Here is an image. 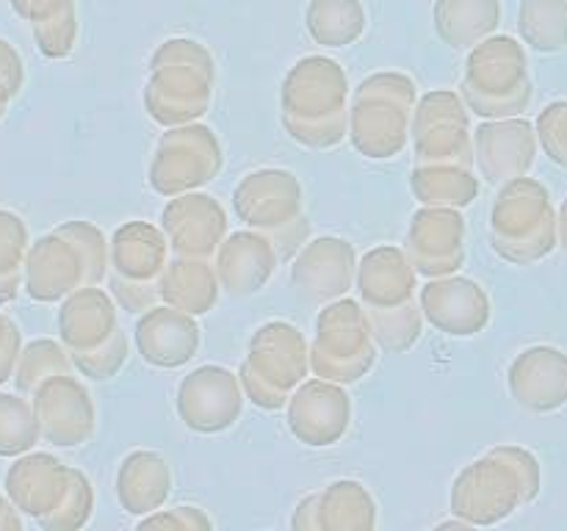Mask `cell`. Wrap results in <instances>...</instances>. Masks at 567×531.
<instances>
[{
	"label": "cell",
	"instance_id": "obj_4",
	"mask_svg": "<svg viewBox=\"0 0 567 531\" xmlns=\"http://www.w3.org/2000/svg\"><path fill=\"white\" fill-rule=\"evenodd\" d=\"M216 66L208 50L192 39H169L150 61L144 108L158 125H192L214 97Z\"/></svg>",
	"mask_w": 567,
	"mask_h": 531
},
{
	"label": "cell",
	"instance_id": "obj_10",
	"mask_svg": "<svg viewBox=\"0 0 567 531\" xmlns=\"http://www.w3.org/2000/svg\"><path fill=\"white\" fill-rule=\"evenodd\" d=\"M377 363V341L369 313L354 299H336L327 304L316 321L310 343V371L321 379L358 382Z\"/></svg>",
	"mask_w": 567,
	"mask_h": 531
},
{
	"label": "cell",
	"instance_id": "obj_50",
	"mask_svg": "<svg viewBox=\"0 0 567 531\" xmlns=\"http://www.w3.org/2000/svg\"><path fill=\"white\" fill-rule=\"evenodd\" d=\"M11 94H9V88L3 86V83H0V119H3L6 116V111H9V103H11Z\"/></svg>",
	"mask_w": 567,
	"mask_h": 531
},
{
	"label": "cell",
	"instance_id": "obj_41",
	"mask_svg": "<svg viewBox=\"0 0 567 531\" xmlns=\"http://www.w3.org/2000/svg\"><path fill=\"white\" fill-rule=\"evenodd\" d=\"M28 247V227L14 210L0 208V274H22Z\"/></svg>",
	"mask_w": 567,
	"mask_h": 531
},
{
	"label": "cell",
	"instance_id": "obj_1",
	"mask_svg": "<svg viewBox=\"0 0 567 531\" xmlns=\"http://www.w3.org/2000/svg\"><path fill=\"white\" fill-rule=\"evenodd\" d=\"M111 243L92 221H64L28 247L22 291L33 302L53 304L83 285H100L109 274Z\"/></svg>",
	"mask_w": 567,
	"mask_h": 531
},
{
	"label": "cell",
	"instance_id": "obj_38",
	"mask_svg": "<svg viewBox=\"0 0 567 531\" xmlns=\"http://www.w3.org/2000/svg\"><path fill=\"white\" fill-rule=\"evenodd\" d=\"M94 512V487L81 470H72V485L66 490L64 501L55 512H50L48 518L39 520V525L48 531H75L81 525L89 523Z\"/></svg>",
	"mask_w": 567,
	"mask_h": 531
},
{
	"label": "cell",
	"instance_id": "obj_15",
	"mask_svg": "<svg viewBox=\"0 0 567 531\" xmlns=\"http://www.w3.org/2000/svg\"><path fill=\"white\" fill-rule=\"evenodd\" d=\"M42 440L59 448H75L92 440L97 413L86 385L72 374H55L33 391Z\"/></svg>",
	"mask_w": 567,
	"mask_h": 531
},
{
	"label": "cell",
	"instance_id": "obj_43",
	"mask_svg": "<svg viewBox=\"0 0 567 531\" xmlns=\"http://www.w3.org/2000/svg\"><path fill=\"white\" fill-rule=\"evenodd\" d=\"M210 518L197 507H175L169 512H153L147 520L138 523V529H181V531H197L210 529Z\"/></svg>",
	"mask_w": 567,
	"mask_h": 531
},
{
	"label": "cell",
	"instance_id": "obj_42",
	"mask_svg": "<svg viewBox=\"0 0 567 531\" xmlns=\"http://www.w3.org/2000/svg\"><path fill=\"white\" fill-rule=\"evenodd\" d=\"M537 136L557 164L567 166V103H554L537 119Z\"/></svg>",
	"mask_w": 567,
	"mask_h": 531
},
{
	"label": "cell",
	"instance_id": "obj_9",
	"mask_svg": "<svg viewBox=\"0 0 567 531\" xmlns=\"http://www.w3.org/2000/svg\"><path fill=\"white\" fill-rule=\"evenodd\" d=\"M463 100L482 119L518 116L532 100V77L526 70L524 48L509 37L476 44L465 66Z\"/></svg>",
	"mask_w": 567,
	"mask_h": 531
},
{
	"label": "cell",
	"instance_id": "obj_48",
	"mask_svg": "<svg viewBox=\"0 0 567 531\" xmlns=\"http://www.w3.org/2000/svg\"><path fill=\"white\" fill-rule=\"evenodd\" d=\"M20 509L11 503V498L6 492H0V531H20L22 518Z\"/></svg>",
	"mask_w": 567,
	"mask_h": 531
},
{
	"label": "cell",
	"instance_id": "obj_49",
	"mask_svg": "<svg viewBox=\"0 0 567 531\" xmlns=\"http://www.w3.org/2000/svg\"><path fill=\"white\" fill-rule=\"evenodd\" d=\"M22 288V274H0V308L11 304Z\"/></svg>",
	"mask_w": 567,
	"mask_h": 531
},
{
	"label": "cell",
	"instance_id": "obj_30",
	"mask_svg": "<svg viewBox=\"0 0 567 531\" xmlns=\"http://www.w3.org/2000/svg\"><path fill=\"white\" fill-rule=\"evenodd\" d=\"M502 6L498 0H437L435 28L437 37L454 50L476 48L498 28Z\"/></svg>",
	"mask_w": 567,
	"mask_h": 531
},
{
	"label": "cell",
	"instance_id": "obj_45",
	"mask_svg": "<svg viewBox=\"0 0 567 531\" xmlns=\"http://www.w3.org/2000/svg\"><path fill=\"white\" fill-rule=\"evenodd\" d=\"M0 83L9 88L11 97H17L25 83V66H22L20 53L6 39H0Z\"/></svg>",
	"mask_w": 567,
	"mask_h": 531
},
{
	"label": "cell",
	"instance_id": "obj_37",
	"mask_svg": "<svg viewBox=\"0 0 567 531\" xmlns=\"http://www.w3.org/2000/svg\"><path fill=\"white\" fill-rule=\"evenodd\" d=\"M365 313H369L377 346L385 348V352H408L421 337V319H424V313H421L419 299H413L408 304H399V308L365 310Z\"/></svg>",
	"mask_w": 567,
	"mask_h": 531
},
{
	"label": "cell",
	"instance_id": "obj_33",
	"mask_svg": "<svg viewBox=\"0 0 567 531\" xmlns=\"http://www.w3.org/2000/svg\"><path fill=\"white\" fill-rule=\"evenodd\" d=\"M305 20L316 44L324 48H347L365 31V14L358 0H313Z\"/></svg>",
	"mask_w": 567,
	"mask_h": 531
},
{
	"label": "cell",
	"instance_id": "obj_34",
	"mask_svg": "<svg viewBox=\"0 0 567 531\" xmlns=\"http://www.w3.org/2000/svg\"><path fill=\"white\" fill-rule=\"evenodd\" d=\"M42 440L37 409L25 393H0V457L14 459Z\"/></svg>",
	"mask_w": 567,
	"mask_h": 531
},
{
	"label": "cell",
	"instance_id": "obj_6",
	"mask_svg": "<svg viewBox=\"0 0 567 531\" xmlns=\"http://www.w3.org/2000/svg\"><path fill=\"white\" fill-rule=\"evenodd\" d=\"M238 219L271 238L280 263L297 258L310 236V219L302 208V186L286 169H260L244 177L233 191Z\"/></svg>",
	"mask_w": 567,
	"mask_h": 531
},
{
	"label": "cell",
	"instance_id": "obj_27",
	"mask_svg": "<svg viewBox=\"0 0 567 531\" xmlns=\"http://www.w3.org/2000/svg\"><path fill=\"white\" fill-rule=\"evenodd\" d=\"M415 271L408 252L391 247H377L360 260L358 266V293L365 310H388L408 304L415 299Z\"/></svg>",
	"mask_w": 567,
	"mask_h": 531
},
{
	"label": "cell",
	"instance_id": "obj_22",
	"mask_svg": "<svg viewBox=\"0 0 567 531\" xmlns=\"http://www.w3.org/2000/svg\"><path fill=\"white\" fill-rule=\"evenodd\" d=\"M535 127L526 119H485L474 133V158L487 183L524 177L535 164Z\"/></svg>",
	"mask_w": 567,
	"mask_h": 531
},
{
	"label": "cell",
	"instance_id": "obj_13",
	"mask_svg": "<svg viewBox=\"0 0 567 531\" xmlns=\"http://www.w3.org/2000/svg\"><path fill=\"white\" fill-rule=\"evenodd\" d=\"M415 166H463L471 169L474 158V138L468 127V105L463 94L435 88L419 100L413 114Z\"/></svg>",
	"mask_w": 567,
	"mask_h": 531
},
{
	"label": "cell",
	"instance_id": "obj_19",
	"mask_svg": "<svg viewBox=\"0 0 567 531\" xmlns=\"http://www.w3.org/2000/svg\"><path fill=\"white\" fill-rule=\"evenodd\" d=\"M424 319L435 330L454 337H471L491 324V299L480 282L468 277H435L419 293Z\"/></svg>",
	"mask_w": 567,
	"mask_h": 531
},
{
	"label": "cell",
	"instance_id": "obj_31",
	"mask_svg": "<svg viewBox=\"0 0 567 531\" xmlns=\"http://www.w3.org/2000/svg\"><path fill=\"white\" fill-rule=\"evenodd\" d=\"M319 529L369 531L377 525V503L360 481L341 479L319 492Z\"/></svg>",
	"mask_w": 567,
	"mask_h": 531
},
{
	"label": "cell",
	"instance_id": "obj_47",
	"mask_svg": "<svg viewBox=\"0 0 567 531\" xmlns=\"http://www.w3.org/2000/svg\"><path fill=\"white\" fill-rule=\"evenodd\" d=\"M319 492H313V496L302 498L297 507V512H293V520L291 525L297 531H316L319 529Z\"/></svg>",
	"mask_w": 567,
	"mask_h": 531
},
{
	"label": "cell",
	"instance_id": "obj_12",
	"mask_svg": "<svg viewBox=\"0 0 567 531\" xmlns=\"http://www.w3.org/2000/svg\"><path fill=\"white\" fill-rule=\"evenodd\" d=\"M221 169V144L205 125L169 127L150 164V186L161 197H181L214 180Z\"/></svg>",
	"mask_w": 567,
	"mask_h": 531
},
{
	"label": "cell",
	"instance_id": "obj_40",
	"mask_svg": "<svg viewBox=\"0 0 567 531\" xmlns=\"http://www.w3.org/2000/svg\"><path fill=\"white\" fill-rule=\"evenodd\" d=\"M70 357H72V365H75V371H81L86 379H94V382L111 379V376L120 374V368L127 360V335L120 330L111 341H105L103 346L94 348V352L70 354Z\"/></svg>",
	"mask_w": 567,
	"mask_h": 531
},
{
	"label": "cell",
	"instance_id": "obj_20",
	"mask_svg": "<svg viewBox=\"0 0 567 531\" xmlns=\"http://www.w3.org/2000/svg\"><path fill=\"white\" fill-rule=\"evenodd\" d=\"M293 288L313 304H330L358 280V258L352 243L343 238H316L293 258Z\"/></svg>",
	"mask_w": 567,
	"mask_h": 531
},
{
	"label": "cell",
	"instance_id": "obj_2",
	"mask_svg": "<svg viewBox=\"0 0 567 531\" xmlns=\"http://www.w3.org/2000/svg\"><path fill=\"white\" fill-rule=\"evenodd\" d=\"M282 127L310 149L338 147L349 136V81L324 55L297 61L282 83Z\"/></svg>",
	"mask_w": 567,
	"mask_h": 531
},
{
	"label": "cell",
	"instance_id": "obj_24",
	"mask_svg": "<svg viewBox=\"0 0 567 531\" xmlns=\"http://www.w3.org/2000/svg\"><path fill=\"white\" fill-rule=\"evenodd\" d=\"M138 357L153 368H181L192 363L199 348L197 315L164 304L150 308L136 324Z\"/></svg>",
	"mask_w": 567,
	"mask_h": 531
},
{
	"label": "cell",
	"instance_id": "obj_23",
	"mask_svg": "<svg viewBox=\"0 0 567 531\" xmlns=\"http://www.w3.org/2000/svg\"><path fill=\"white\" fill-rule=\"evenodd\" d=\"M507 385L524 409L554 413L567 404V357L551 346L526 348L509 365Z\"/></svg>",
	"mask_w": 567,
	"mask_h": 531
},
{
	"label": "cell",
	"instance_id": "obj_28",
	"mask_svg": "<svg viewBox=\"0 0 567 531\" xmlns=\"http://www.w3.org/2000/svg\"><path fill=\"white\" fill-rule=\"evenodd\" d=\"M172 470L155 451H133L116 473V498L127 514H153L169 498Z\"/></svg>",
	"mask_w": 567,
	"mask_h": 531
},
{
	"label": "cell",
	"instance_id": "obj_18",
	"mask_svg": "<svg viewBox=\"0 0 567 531\" xmlns=\"http://www.w3.org/2000/svg\"><path fill=\"white\" fill-rule=\"evenodd\" d=\"M161 230L175 258H216L227 236V214L214 197L199 191L181 194L161 214Z\"/></svg>",
	"mask_w": 567,
	"mask_h": 531
},
{
	"label": "cell",
	"instance_id": "obj_3",
	"mask_svg": "<svg viewBox=\"0 0 567 531\" xmlns=\"http://www.w3.org/2000/svg\"><path fill=\"white\" fill-rule=\"evenodd\" d=\"M540 492V465L526 448L496 446L452 485V512L471 529L496 525Z\"/></svg>",
	"mask_w": 567,
	"mask_h": 531
},
{
	"label": "cell",
	"instance_id": "obj_35",
	"mask_svg": "<svg viewBox=\"0 0 567 531\" xmlns=\"http://www.w3.org/2000/svg\"><path fill=\"white\" fill-rule=\"evenodd\" d=\"M72 368L75 365H72V357L64 343L53 341V337H37L28 346H22L11 379H14L17 391L25 393V396H33V391L42 382H48L55 374H72Z\"/></svg>",
	"mask_w": 567,
	"mask_h": 531
},
{
	"label": "cell",
	"instance_id": "obj_5",
	"mask_svg": "<svg viewBox=\"0 0 567 531\" xmlns=\"http://www.w3.org/2000/svg\"><path fill=\"white\" fill-rule=\"evenodd\" d=\"M419 88L402 72H377L365 77L349 105V136L369 160H388L408 147Z\"/></svg>",
	"mask_w": 567,
	"mask_h": 531
},
{
	"label": "cell",
	"instance_id": "obj_8",
	"mask_svg": "<svg viewBox=\"0 0 567 531\" xmlns=\"http://www.w3.org/2000/svg\"><path fill=\"white\" fill-rule=\"evenodd\" d=\"M310 368L308 337L286 321H269L249 341L238 379L244 396L260 409H282Z\"/></svg>",
	"mask_w": 567,
	"mask_h": 531
},
{
	"label": "cell",
	"instance_id": "obj_39",
	"mask_svg": "<svg viewBox=\"0 0 567 531\" xmlns=\"http://www.w3.org/2000/svg\"><path fill=\"white\" fill-rule=\"evenodd\" d=\"M33 39H37V48L42 55H48V59H66L72 53V48H75L78 39L75 3L61 9L50 20L37 22L33 25Z\"/></svg>",
	"mask_w": 567,
	"mask_h": 531
},
{
	"label": "cell",
	"instance_id": "obj_46",
	"mask_svg": "<svg viewBox=\"0 0 567 531\" xmlns=\"http://www.w3.org/2000/svg\"><path fill=\"white\" fill-rule=\"evenodd\" d=\"M72 0H11V6H14L17 14H20L22 20L31 22V25L50 20V17H55L61 9H66Z\"/></svg>",
	"mask_w": 567,
	"mask_h": 531
},
{
	"label": "cell",
	"instance_id": "obj_16",
	"mask_svg": "<svg viewBox=\"0 0 567 531\" xmlns=\"http://www.w3.org/2000/svg\"><path fill=\"white\" fill-rule=\"evenodd\" d=\"M288 426L293 437L310 448L336 446L352 424V398L341 382L316 379L302 382L288 398Z\"/></svg>",
	"mask_w": 567,
	"mask_h": 531
},
{
	"label": "cell",
	"instance_id": "obj_11",
	"mask_svg": "<svg viewBox=\"0 0 567 531\" xmlns=\"http://www.w3.org/2000/svg\"><path fill=\"white\" fill-rule=\"evenodd\" d=\"M169 238L150 221H127L111 236L109 291L122 310L144 313L161 299V277L169 266Z\"/></svg>",
	"mask_w": 567,
	"mask_h": 531
},
{
	"label": "cell",
	"instance_id": "obj_36",
	"mask_svg": "<svg viewBox=\"0 0 567 531\" xmlns=\"http://www.w3.org/2000/svg\"><path fill=\"white\" fill-rule=\"evenodd\" d=\"M520 37L540 53H554L567 44V0H524Z\"/></svg>",
	"mask_w": 567,
	"mask_h": 531
},
{
	"label": "cell",
	"instance_id": "obj_32",
	"mask_svg": "<svg viewBox=\"0 0 567 531\" xmlns=\"http://www.w3.org/2000/svg\"><path fill=\"white\" fill-rule=\"evenodd\" d=\"M410 188L424 205H446V208H468L480 194V180L463 166H415L410 175Z\"/></svg>",
	"mask_w": 567,
	"mask_h": 531
},
{
	"label": "cell",
	"instance_id": "obj_44",
	"mask_svg": "<svg viewBox=\"0 0 567 531\" xmlns=\"http://www.w3.org/2000/svg\"><path fill=\"white\" fill-rule=\"evenodd\" d=\"M20 352H22L20 326H17L9 315L0 313V385L14 376Z\"/></svg>",
	"mask_w": 567,
	"mask_h": 531
},
{
	"label": "cell",
	"instance_id": "obj_17",
	"mask_svg": "<svg viewBox=\"0 0 567 531\" xmlns=\"http://www.w3.org/2000/svg\"><path fill=\"white\" fill-rule=\"evenodd\" d=\"M408 258L430 280L449 277L465 260V219L460 208L426 205L413 216L408 230Z\"/></svg>",
	"mask_w": 567,
	"mask_h": 531
},
{
	"label": "cell",
	"instance_id": "obj_25",
	"mask_svg": "<svg viewBox=\"0 0 567 531\" xmlns=\"http://www.w3.org/2000/svg\"><path fill=\"white\" fill-rule=\"evenodd\" d=\"M120 330L114 299L100 285H83L61 299L59 337L70 354L94 352Z\"/></svg>",
	"mask_w": 567,
	"mask_h": 531
},
{
	"label": "cell",
	"instance_id": "obj_7",
	"mask_svg": "<svg viewBox=\"0 0 567 531\" xmlns=\"http://www.w3.org/2000/svg\"><path fill=\"white\" fill-rule=\"evenodd\" d=\"M491 243L515 266L535 263L557 247V219L540 183L526 175L504 183L491 210Z\"/></svg>",
	"mask_w": 567,
	"mask_h": 531
},
{
	"label": "cell",
	"instance_id": "obj_14",
	"mask_svg": "<svg viewBox=\"0 0 567 531\" xmlns=\"http://www.w3.org/2000/svg\"><path fill=\"white\" fill-rule=\"evenodd\" d=\"M244 398L241 379L233 371L199 365L188 371L177 387V418L199 435H219L241 418Z\"/></svg>",
	"mask_w": 567,
	"mask_h": 531
},
{
	"label": "cell",
	"instance_id": "obj_21",
	"mask_svg": "<svg viewBox=\"0 0 567 531\" xmlns=\"http://www.w3.org/2000/svg\"><path fill=\"white\" fill-rule=\"evenodd\" d=\"M72 470L75 468L64 465L53 454L28 451L14 457V462L6 470V496L22 514L39 523L61 507L72 485Z\"/></svg>",
	"mask_w": 567,
	"mask_h": 531
},
{
	"label": "cell",
	"instance_id": "obj_29",
	"mask_svg": "<svg viewBox=\"0 0 567 531\" xmlns=\"http://www.w3.org/2000/svg\"><path fill=\"white\" fill-rule=\"evenodd\" d=\"M219 274L205 258H175L161 277V299L188 315H205L219 299Z\"/></svg>",
	"mask_w": 567,
	"mask_h": 531
},
{
	"label": "cell",
	"instance_id": "obj_26",
	"mask_svg": "<svg viewBox=\"0 0 567 531\" xmlns=\"http://www.w3.org/2000/svg\"><path fill=\"white\" fill-rule=\"evenodd\" d=\"M280 254L269 236L258 230L233 232L216 252V274L230 296H252L275 274Z\"/></svg>",
	"mask_w": 567,
	"mask_h": 531
}]
</instances>
